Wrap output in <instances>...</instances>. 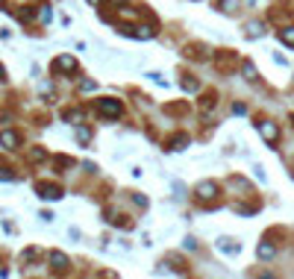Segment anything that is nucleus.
Returning a JSON list of instances; mask_svg holds the SVG:
<instances>
[{
	"label": "nucleus",
	"instance_id": "obj_9",
	"mask_svg": "<svg viewBox=\"0 0 294 279\" xmlns=\"http://www.w3.org/2000/svg\"><path fill=\"white\" fill-rule=\"evenodd\" d=\"M130 35H135V38H150L153 35V29H147V26H135V29H127Z\"/></svg>",
	"mask_w": 294,
	"mask_h": 279
},
{
	"label": "nucleus",
	"instance_id": "obj_8",
	"mask_svg": "<svg viewBox=\"0 0 294 279\" xmlns=\"http://www.w3.org/2000/svg\"><path fill=\"white\" fill-rule=\"evenodd\" d=\"M262 32H265V26H262L259 21H250V24H247V35H250V38H259Z\"/></svg>",
	"mask_w": 294,
	"mask_h": 279
},
{
	"label": "nucleus",
	"instance_id": "obj_13",
	"mask_svg": "<svg viewBox=\"0 0 294 279\" xmlns=\"http://www.w3.org/2000/svg\"><path fill=\"white\" fill-rule=\"evenodd\" d=\"M218 244H221V247H224L227 253H239V250H241L239 244H230V238H224V241H218Z\"/></svg>",
	"mask_w": 294,
	"mask_h": 279
},
{
	"label": "nucleus",
	"instance_id": "obj_11",
	"mask_svg": "<svg viewBox=\"0 0 294 279\" xmlns=\"http://www.w3.org/2000/svg\"><path fill=\"white\" fill-rule=\"evenodd\" d=\"M280 38H283L286 44H292V47H294V26H289V29H283V32H280Z\"/></svg>",
	"mask_w": 294,
	"mask_h": 279
},
{
	"label": "nucleus",
	"instance_id": "obj_2",
	"mask_svg": "<svg viewBox=\"0 0 294 279\" xmlns=\"http://www.w3.org/2000/svg\"><path fill=\"white\" fill-rule=\"evenodd\" d=\"M259 135H262L268 144H277V138H280V129H277V124H271V121H262V124H259Z\"/></svg>",
	"mask_w": 294,
	"mask_h": 279
},
{
	"label": "nucleus",
	"instance_id": "obj_1",
	"mask_svg": "<svg viewBox=\"0 0 294 279\" xmlns=\"http://www.w3.org/2000/svg\"><path fill=\"white\" fill-rule=\"evenodd\" d=\"M97 109H100V115H106V118H118V115L124 112V106H121L118 100H112V97L100 100V103H97Z\"/></svg>",
	"mask_w": 294,
	"mask_h": 279
},
{
	"label": "nucleus",
	"instance_id": "obj_3",
	"mask_svg": "<svg viewBox=\"0 0 294 279\" xmlns=\"http://www.w3.org/2000/svg\"><path fill=\"white\" fill-rule=\"evenodd\" d=\"M38 194H41L44 200H59V197H62V191H59L56 185H38Z\"/></svg>",
	"mask_w": 294,
	"mask_h": 279
},
{
	"label": "nucleus",
	"instance_id": "obj_4",
	"mask_svg": "<svg viewBox=\"0 0 294 279\" xmlns=\"http://www.w3.org/2000/svg\"><path fill=\"white\" fill-rule=\"evenodd\" d=\"M215 191H218V185H215V182H200V185H197V194H200L203 200H212V197H215Z\"/></svg>",
	"mask_w": 294,
	"mask_h": 279
},
{
	"label": "nucleus",
	"instance_id": "obj_10",
	"mask_svg": "<svg viewBox=\"0 0 294 279\" xmlns=\"http://www.w3.org/2000/svg\"><path fill=\"white\" fill-rule=\"evenodd\" d=\"M274 244H259V259H274Z\"/></svg>",
	"mask_w": 294,
	"mask_h": 279
},
{
	"label": "nucleus",
	"instance_id": "obj_14",
	"mask_svg": "<svg viewBox=\"0 0 294 279\" xmlns=\"http://www.w3.org/2000/svg\"><path fill=\"white\" fill-rule=\"evenodd\" d=\"M236 6H239V0H221V9H224V12H233Z\"/></svg>",
	"mask_w": 294,
	"mask_h": 279
},
{
	"label": "nucleus",
	"instance_id": "obj_6",
	"mask_svg": "<svg viewBox=\"0 0 294 279\" xmlns=\"http://www.w3.org/2000/svg\"><path fill=\"white\" fill-rule=\"evenodd\" d=\"M0 144L12 150V147H18V135H15V132H9V129H3V132H0Z\"/></svg>",
	"mask_w": 294,
	"mask_h": 279
},
{
	"label": "nucleus",
	"instance_id": "obj_15",
	"mask_svg": "<svg viewBox=\"0 0 294 279\" xmlns=\"http://www.w3.org/2000/svg\"><path fill=\"white\" fill-rule=\"evenodd\" d=\"M80 141H82V144L88 141V129H85V127H80Z\"/></svg>",
	"mask_w": 294,
	"mask_h": 279
},
{
	"label": "nucleus",
	"instance_id": "obj_5",
	"mask_svg": "<svg viewBox=\"0 0 294 279\" xmlns=\"http://www.w3.org/2000/svg\"><path fill=\"white\" fill-rule=\"evenodd\" d=\"M50 265H53L56 271H65V268H68V256H65V253H50Z\"/></svg>",
	"mask_w": 294,
	"mask_h": 279
},
{
	"label": "nucleus",
	"instance_id": "obj_16",
	"mask_svg": "<svg viewBox=\"0 0 294 279\" xmlns=\"http://www.w3.org/2000/svg\"><path fill=\"white\" fill-rule=\"evenodd\" d=\"M0 179H12V174H3V171H0Z\"/></svg>",
	"mask_w": 294,
	"mask_h": 279
},
{
	"label": "nucleus",
	"instance_id": "obj_12",
	"mask_svg": "<svg viewBox=\"0 0 294 279\" xmlns=\"http://www.w3.org/2000/svg\"><path fill=\"white\" fill-rule=\"evenodd\" d=\"M244 74H247V79H250V82H256V79H259V76H256V68H253L250 62H244Z\"/></svg>",
	"mask_w": 294,
	"mask_h": 279
},
{
	"label": "nucleus",
	"instance_id": "obj_7",
	"mask_svg": "<svg viewBox=\"0 0 294 279\" xmlns=\"http://www.w3.org/2000/svg\"><path fill=\"white\" fill-rule=\"evenodd\" d=\"M56 68H59V71H74L77 62H74L71 56H59V59H56Z\"/></svg>",
	"mask_w": 294,
	"mask_h": 279
}]
</instances>
